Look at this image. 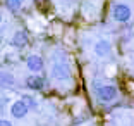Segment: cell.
Returning a JSON list of instances; mask_svg holds the SVG:
<instances>
[{"instance_id": "11", "label": "cell", "mask_w": 134, "mask_h": 126, "mask_svg": "<svg viewBox=\"0 0 134 126\" xmlns=\"http://www.w3.org/2000/svg\"><path fill=\"white\" fill-rule=\"evenodd\" d=\"M21 100H23V102L26 104V105H28V107H31V109H35V107H36L35 100H33L31 97H28V95H24V97H23V99H21Z\"/></svg>"}, {"instance_id": "4", "label": "cell", "mask_w": 134, "mask_h": 126, "mask_svg": "<svg viewBox=\"0 0 134 126\" xmlns=\"http://www.w3.org/2000/svg\"><path fill=\"white\" fill-rule=\"evenodd\" d=\"M28 110H29V107L23 100H16L10 105V114H12V118H16V119H23L24 116L28 114Z\"/></svg>"}, {"instance_id": "10", "label": "cell", "mask_w": 134, "mask_h": 126, "mask_svg": "<svg viewBox=\"0 0 134 126\" xmlns=\"http://www.w3.org/2000/svg\"><path fill=\"white\" fill-rule=\"evenodd\" d=\"M5 7L10 12H17L23 7V0H5Z\"/></svg>"}, {"instance_id": "8", "label": "cell", "mask_w": 134, "mask_h": 126, "mask_svg": "<svg viewBox=\"0 0 134 126\" xmlns=\"http://www.w3.org/2000/svg\"><path fill=\"white\" fill-rule=\"evenodd\" d=\"M26 87L29 90H41L45 87V79L38 74H33V76H28L26 78Z\"/></svg>"}, {"instance_id": "3", "label": "cell", "mask_w": 134, "mask_h": 126, "mask_svg": "<svg viewBox=\"0 0 134 126\" xmlns=\"http://www.w3.org/2000/svg\"><path fill=\"white\" fill-rule=\"evenodd\" d=\"M132 16V11L127 4H122V2H115L112 5V17H114L117 23H127Z\"/></svg>"}, {"instance_id": "9", "label": "cell", "mask_w": 134, "mask_h": 126, "mask_svg": "<svg viewBox=\"0 0 134 126\" xmlns=\"http://www.w3.org/2000/svg\"><path fill=\"white\" fill-rule=\"evenodd\" d=\"M14 83H16V79H14V76H12L10 73H7V71L2 73V85H4L5 88L14 87Z\"/></svg>"}, {"instance_id": "2", "label": "cell", "mask_w": 134, "mask_h": 126, "mask_svg": "<svg viewBox=\"0 0 134 126\" xmlns=\"http://www.w3.org/2000/svg\"><path fill=\"white\" fill-rule=\"evenodd\" d=\"M95 93H96V99L100 100V102L103 104H110L114 102L115 99H117V88L114 87V85H98V87L95 88Z\"/></svg>"}, {"instance_id": "7", "label": "cell", "mask_w": 134, "mask_h": 126, "mask_svg": "<svg viewBox=\"0 0 134 126\" xmlns=\"http://www.w3.org/2000/svg\"><path fill=\"white\" fill-rule=\"evenodd\" d=\"M10 43H12V47H16V48L26 47V45H28V33L23 31V29L16 31L14 36H12V40H10Z\"/></svg>"}, {"instance_id": "6", "label": "cell", "mask_w": 134, "mask_h": 126, "mask_svg": "<svg viewBox=\"0 0 134 126\" xmlns=\"http://www.w3.org/2000/svg\"><path fill=\"white\" fill-rule=\"evenodd\" d=\"M26 67L31 73H40L43 69V59L40 55H29L28 59H26Z\"/></svg>"}, {"instance_id": "12", "label": "cell", "mask_w": 134, "mask_h": 126, "mask_svg": "<svg viewBox=\"0 0 134 126\" xmlns=\"http://www.w3.org/2000/svg\"><path fill=\"white\" fill-rule=\"evenodd\" d=\"M0 126H12V123L7 121V119H2V121H0Z\"/></svg>"}, {"instance_id": "1", "label": "cell", "mask_w": 134, "mask_h": 126, "mask_svg": "<svg viewBox=\"0 0 134 126\" xmlns=\"http://www.w3.org/2000/svg\"><path fill=\"white\" fill-rule=\"evenodd\" d=\"M52 78L57 81H67L71 79V67L62 54H59L52 62Z\"/></svg>"}, {"instance_id": "5", "label": "cell", "mask_w": 134, "mask_h": 126, "mask_svg": "<svg viewBox=\"0 0 134 126\" xmlns=\"http://www.w3.org/2000/svg\"><path fill=\"white\" fill-rule=\"evenodd\" d=\"M93 50H95V54L98 55V57H107V55L112 52V43L108 42V40H98L95 43V47H93Z\"/></svg>"}]
</instances>
